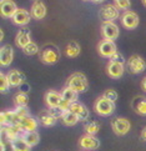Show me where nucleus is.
<instances>
[{"mask_svg": "<svg viewBox=\"0 0 146 151\" xmlns=\"http://www.w3.org/2000/svg\"><path fill=\"white\" fill-rule=\"evenodd\" d=\"M45 104L49 106V109H60L63 111L69 110V107L71 104H69L68 101H65L61 96V93H58L55 90H47L45 94Z\"/></svg>", "mask_w": 146, "mask_h": 151, "instance_id": "obj_1", "label": "nucleus"}, {"mask_svg": "<svg viewBox=\"0 0 146 151\" xmlns=\"http://www.w3.org/2000/svg\"><path fill=\"white\" fill-rule=\"evenodd\" d=\"M66 86L68 88H71L73 90L76 91L78 94H80V93H84V91L88 90L89 81H88V78L85 76V74L78 71L69 76L68 81H66Z\"/></svg>", "mask_w": 146, "mask_h": 151, "instance_id": "obj_2", "label": "nucleus"}, {"mask_svg": "<svg viewBox=\"0 0 146 151\" xmlns=\"http://www.w3.org/2000/svg\"><path fill=\"white\" fill-rule=\"evenodd\" d=\"M94 110L97 115L100 116H110L115 111V102H112L110 100H107L104 96L97 98L95 104H94Z\"/></svg>", "mask_w": 146, "mask_h": 151, "instance_id": "obj_3", "label": "nucleus"}, {"mask_svg": "<svg viewBox=\"0 0 146 151\" xmlns=\"http://www.w3.org/2000/svg\"><path fill=\"white\" fill-rule=\"evenodd\" d=\"M60 58V52L55 46H45L40 52V60L46 65H53L58 63Z\"/></svg>", "mask_w": 146, "mask_h": 151, "instance_id": "obj_4", "label": "nucleus"}, {"mask_svg": "<svg viewBox=\"0 0 146 151\" xmlns=\"http://www.w3.org/2000/svg\"><path fill=\"white\" fill-rule=\"evenodd\" d=\"M111 129L117 136H124V135H126L130 131L131 124L125 117H116V119H112Z\"/></svg>", "mask_w": 146, "mask_h": 151, "instance_id": "obj_5", "label": "nucleus"}, {"mask_svg": "<svg viewBox=\"0 0 146 151\" xmlns=\"http://www.w3.org/2000/svg\"><path fill=\"white\" fill-rule=\"evenodd\" d=\"M121 20V25L127 30H134L135 28H137L139 25V15L132 12V10H126L124 12L120 17Z\"/></svg>", "mask_w": 146, "mask_h": 151, "instance_id": "obj_6", "label": "nucleus"}, {"mask_svg": "<svg viewBox=\"0 0 146 151\" xmlns=\"http://www.w3.org/2000/svg\"><path fill=\"white\" fill-rule=\"evenodd\" d=\"M127 69L131 74H141L146 69V61L139 55H131L127 59Z\"/></svg>", "mask_w": 146, "mask_h": 151, "instance_id": "obj_7", "label": "nucleus"}, {"mask_svg": "<svg viewBox=\"0 0 146 151\" xmlns=\"http://www.w3.org/2000/svg\"><path fill=\"white\" fill-rule=\"evenodd\" d=\"M101 35L106 40L115 41L119 36V28L114 21H104L101 25Z\"/></svg>", "mask_w": 146, "mask_h": 151, "instance_id": "obj_8", "label": "nucleus"}, {"mask_svg": "<svg viewBox=\"0 0 146 151\" xmlns=\"http://www.w3.org/2000/svg\"><path fill=\"white\" fill-rule=\"evenodd\" d=\"M79 146L83 150H86V151L96 150V149H99V146H100V141H99V139H97L95 135L85 134L79 139Z\"/></svg>", "mask_w": 146, "mask_h": 151, "instance_id": "obj_9", "label": "nucleus"}, {"mask_svg": "<svg viewBox=\"0 0 146 151\" xmlns=\"http://www.w3.org/2000/svg\"><path fill=\"white\" fill-rule=\"evenodd\" d=\"M116 51L117 50H116L115 41L102 39L99 44H97V52H99V55H101L102 58H109L110 59Z\"/></svg>", "mask_w": 146, "mask_h": 151, "instance_id": "obj_10", "label": "nucleus"}, {"mask_svg": "<svg viewBox=\"0 0 146 151\" xmlns=\"http://www.w3.org/2000/svg\"><path fill=\"white\" fill-rule=\"evenodd\" d=\"M23 129L20 124L18 125H9V126H1V136L3 139H6L9 141H14L15 139L20 137L23 135Z\"/></svg>", "mask_w": 146, "mask_h": 151, "instance_id": "obj_11", "label": "nucleus"}, {"mask_svg": "<svg viewBox=\"0 0 146 151\" xmlns=\"http://www.w3.org/2000/svg\"><path fill=\"white\" fill-rule=\"evenodd\" d=\"M100 18L104 21H114L115 19H117L120 15H119V10L114 4H106L104 5L100 12H99Z\"/></svg>", "mask_w": 146, "mask_h": 151, "instance_id": "obj_12", "label": "nucleus"}, {"mask_svg": "<svg viewBox=\"0 0 146 151\" xmlns=\"http://www.w3.org/2000/svg\"><path fill=\"white\" fill-rule=\"evenodd\" d=\"M106 73L111 79H120L122 78L124 73H125V65L121 63H116V61H109L106 66Z\"/></svg>", "mask_w": 146, "mask_h": 151, "instance_id": "obj_13", "label": "nucleus"}, {"mask_svg": "<svg viewBox=\"0 0 146 151\" xmlns=\"http://www.w3.org/2000/svg\"><path fill=\"white\" fill-rule=\"evenodd\" d=\"M0 121H1V126H9V125H18V124H20L21 119L16 114L15 110H9L1 112Z\"/></svg>", "mask_w": 146, "mask_h": 151, "instance_id": "obj_14", "label": "nucleus"}, {"mask_svg": "<svg viewBox=\"0 0 146 151\" xmlns=\"http://www.w3.org/2000/svg\"><path fill=\"white\" fill-rule=\"evenodd\" d=\"M31 14L25 9H21V8H18V10L15 12V14L13 15L12 18V21L15 24V25H19V26H24V25H28L29 21L31 19Z\"/></svg>", "mask_w": 146, "mask_h": 151, "instance_id": "obj_15", "label": "nucleus"}, {"mask_svg": "<svg viewBox=\"0 0 146 151\" xmlns=\"http://www.w3.org/2000/svg\"><path fill=\"white\" fill-rule=\"evenodd\" d=\"M69 110L71 112H74V114L79 117V120H81V121H86L89 119V110H88V107H86L84 104L79 102V101L73 102V104L70 105Z\"/></svg>", "mask_w": 146, "mask_h": 151, "instance_id": "obj_16", "label": "nucleus"}, {"mask_svg": "<svg viewBox=\"0 0 146 151\" xmlns=\"http://www.w3.org/2000/svg\"><path fill=\"white\" fill-rule=\"evenodd\" d=\"M16 10H18V8H16L15 1H13V0H1V4H0V13H1L3 18L12 19Z\"/></svg>", "mask_w": 146, "mask_h": 151, "instance_id": "obj_17", "label": "nucleus"}, {"mask_svg": "<svg viewBox=\"0 0 146 151\" xmlns=\"http://www.w3.org/2000/svg\"><path fill=\"white\" fill-rule=\"evenodd\" d=\"M14 59V49L12 45H4L0 51V64L1 66H9Z\"/></svg>", "mask_w": 146, "mask_h": 151, "instance_id": "obj_18", "label": "nucleus"}, {"mask_svg": "<svg viewBox=\"0 0 146 151\" xmlns=\"http://www.w3.org/2000/svg\"><path fill=\"white\" fill-rule=\"evenodd\" d=\"M31 42V37H30V30L28 28H23L19 30V33L15 36V44L18 45V47L24 49L26 45H29Z\"/></svg>", "mask_w": 146, "mask_h": 151, "instance_id": "obj_19", "label": "nucleus"}, {"mask_svg": "<svg viewBox=\"0 0 146 151\" xmlns=\"http://www.w3.org/2000/svg\"><path fill=\"white\" fill-rule=\"evenodd\" d=\"M131 106L137 115L146 116V98L145 96H135L131 101Z\"/></svg>", "mask_w": 146, "mask_h": 151, "instance_id": "obj_20", "label": "nucleus"}, {"mask_svg": "<svg viewBox=\"0 0 146 151\" xmlns=\"http://www.w3.org/2000/svg\"><path fill=\"white\" fill-rule=\"evenodd\" d=\"M30 14H31V17L36 19V20H41L42 18H45V15H46V6H45V4L42 3V1H35L34 4H32V6H31V10H30Z\"/></svg>", "mask_w": 146, "mask_h": 151, "instance_id": "obj_21", "label": "nucleus"}, {"mask_svg": "<svg viewBox=\"0 0 146 151\" xmlns=\"http://www.w3.org/2000/svg\"><path fill=\"white\" fill-rule=\"evenodd\" d=\"M8 78L12 86H21L25 83V75L20 70H16V69L10 70L8 74Z\"/></svg>", "mask_w": 146, "mask_h": 151, "instance_id": "obj_22", "label": "nucleus"}, {"mask_svg": "<svg viewBox=\"0 0 146 151\" xmlns=\"http://www.w3.org/2000/svg\"><path fill=\"white\" fill-rule=\"evenodd\" d=\"M20 126H21V129H23L24 132L36 131V129H37V121L35 120L34 117L26 116V117H24V119H21Z\"/></svg>", "mask_w": 146, "mask_h": 151, "instance_id": "obj_23", "label": "nucleus"}, {"mask_svg": "<svg viewBox=\"0 0 146 151\" xmlns=\"http://www.w3.org/2000/svg\"><path fill=\"white\" fill-rule=\"evenodd\" d=\"M39 120H40V122H41V125H42V126L50 127V126H54V125H55L58 119H56L55 116H53L49 110H45V111H41V112H40Z\"/></svg>", "mask_w": 146, "mask_h": 151, "instance_id": "obj_24", "label": "nucleus"}, {"mask_svg": "<svg viewBox=\"0 0 146 151\" xmlns=\"http://www.w3.org/2000/svg\"><path fill=\"white\" fill-rule=\"evenodd\" d=\"M60 120L63 121V124H64L65 126H75L78 124V121H80L79 117L75 115L74 112L70 111V110H66V111L63 112Z\"/></svg>", "mask_w": 146, "mask_h": 151, "instance_id": "obj_25", "label": "nucleus"}, {"mask_svg": "<svg viewBox=\"0 0 146 151\" xmlns=\"http://www.w3.org/2000/svg\"><path fill=\"white\" fill-rule=\"evenodd\" d=\"M78 93L75 90H73L71 88H64L61 90V96L65 101H68L69 104H73V102H76L78 101Z\"/></svg>", "mask_w": 146, "mask_h": 151, "instance_id": "obj_26", "label": "nucleus"}, {"mask_svg": "<svg viewBox=\"0 0 146 151\" xmlns=\"http://www.w3.org/2000/svg\"><path fill=\"white\" fill-rule=\"evenodd\" d=\"M80 51H81L80 45L78 44L76 41H70L69 44H68V46H66V49H65V54H66V56L68 58H71V59L79 56L80 55Z\"/></svg>", "mask_w": 146, "mask_h": 151, "instance_id": "obj_27", "label": "nucleus"}, {"mask_svg": "<svg viewBox=\"0 0 146 151\" xmlns=\"http://www.w3.org/2000/svg\"><path fill=\"white\" fill-rule=\"evenodd\" d=\"M21 137H24V140L28 142L30 146H35L40 141V135L37 131H30V132H23Z\"/></svg>", "mask_w": 146, "mask_h": 151, "instance_id": "obj_28", "label": "nucleus"}, {"mask_svg": "<svg viewBox=\"0 0 146 151\" xmlns=\"http://www.w3.org/2000/svg\"><path fill=\"white\" fill-rule=\"evenodd\" d=\"M84 130H85V134L96 135L100 130V124L95 120H88L84 124Z\"/></svg>", "mask_w": 146, "mask_h": 151, "instance_id": "obj_29", "label": "nucleus"}, {"mask_svg": "<svg viewBox=\"0 0 146 151\" xmlns=\"http://www.w3.org/2000/svg\"><path fill=\"white\" fill-rule=\"evenodd\" d=\"M13 145L16 151H31V146L24 140V137H18L13 141Z\"/></svg>", "mask_w": 146, "mask_h": 151, "instance_id": "obj_30", "label": "nucleus"}, {"mask_svg": "<svg viewBox=\"0 0 146 151\" xmlns=\"http://www.w3.org/2000/svg\"><path fill=\"white\" fill-rule=\"evenodd\" d=\"M29 102V96L28 94H24V93H18L14 98V104L16 107L19 106H26Z\"/></svg>", "mask_w": 146, "mask_h": 151, "instance_id": "obj_31", "label": "nucleus"}, {"mask_svg": "<svg viewBox=\"0 0 146 151\" xmlns=\"http://www.w3.org/2000/svg\"><path fill=\"white\" fill-rule=\"evenodd\" d=\"M10 81H9V78H8V75H5V74H0V91L1 93H5V91H8L9 88H10Z\"/></svg>", "mask_w": 146, "mask_h": 151, "instance_id": "obj_32", "label": "nucleus"}, {"mask_svg": "<svg viewBox=\"0 0 146 151\" xmlns=\"http://www.w3.org/2000/svg\"><path fill=\"white\" fill-rule=\"evenodd\" d=\"M114 5L117 8V10L126 12V10H129V8L131 6V1H130V0H114Z\"/></svg>", "mask_w": 146, "mask_h": 151, "instance_id": "obj_33", "label": "nucleus"}, {"mask_svg": "<svg viewBox=\"0 0 146 151\" xmlns=\"http://www.w3.org/2000/svg\"><path fill=\"white\" fill-rule=\"evenodd\" d=\"M23 51L26 54V55H35V54L39 52V46H37L34 41H31L29 45H26Z\"/></svg>", "mask_w": 146, "mask_h": 151, "instance_id": "obj_34", "label": "nucleus"}, {"mask_svg": "<svg viewBox=\"0 0 146 151\" xmlns=\"http://www.w3.org/2000/svg\"><path fill=\"white\" fill-rule=\"evenodd\" d=\"M0 151H16L13 141H9L6 139H3L1 137V142H0Z\"/></svg>", "mask_w": 146, "mask_h": 151, "instance_id": "obj_35", "label": "nucleus"}, {"mask_svg": "<svg viewBox=\"0 0 146 151\" xmlns=\"http://www.w3.org/2000/svg\"><path fill=\"white\" fill-rule=\"evenodd\" d=\"M102 96L104 98H106L107 100H110L112 102H115L119 98V95H117V91L116 90H114V89H107L104 91V94H102Z\"/></svg>", "mask_w": 146, "mask_h": 151, "instance_id": "obj_36", "label": "nucleus"}, {"mask_svg": "<svg viewBox=\"0 0 146 151\" xmlns=\"http://www.w3.org/2000/svg\"><path fill=\"white\" fill-rule=\"evenodd\" d=\"M15 111H16V114L20 116V119H24V117H26V116H30L29 110H28V107H26V106L15 107Z\"/></svg>", "mask_w": 146, "mask_h": 151, "instance_id": "obj_37", "label": "nucleus"}, {"mask_svg": "<svg viewBox=\"0 0 146 151\" xmlns=\"http://www.w3.org/2000/svg\"><path fill=\"white\" fill-rule=\"evenodd\" d=\"M110 60L111 61H116V63H121V64H125V58H124V55L121 52H119L116 51L114 55L110 58Z\"/></svg>", "mask_w": 146, "mask_h": 151, "instance_id": "obj_38", "label": "nucleus"}, {"mask_svg": "<svg viewBox=\"0 0 146 151\" xmlns=\"http://www.w3.org/2000/svg\"><path fill=\"white\" fill-rule=\"evenodd\" d=\"M29 90H30V86H29V84H26V83H24L23 85L20 86V93H24V94H26Z\"/></svg>", "mask_w": 146, "mask_h": 151, "instance_id": "obj_39", "label": "nucleus"}, {"mask_svg": "<svg viewBox=\"0 0 146 151\" xmlns=\"http://www.w3.org/2000/svg\"><path fill=\"white\" fill-rule=\"evenodd\" d=\"M141 89H142V91L146 93V76L142 79V81H141Z\"/></svg>", "mask_w": 146, "mask_h": 151, "instance_id": "obj_40", "label": "nucleus"}, {"mask_svg": "<svg viewBox=\"0 0 146 151\" xmlns=\"http://www.w3.org/2000/svg\"><path fill=\"white\" fill-rule=\"evenodd\" d=\"M141 139L144 140V141H146V126L142 129V131H141Z\"/></svg>", "mask_w": 146, "mask_h": 151, "instance_id": "obj_41", "label": "nucleus"}, {"mask_svg": "<svg viewBox=\"0 0 146 151\" xmlns=\"http://www.w3.org/2000/svg\"><path fill=\"white\" fill-rule=\"evenodd\" d=\"M91 1H94V3H96V4H99V3H102L104 0H91Z\"/></svg>", "mask_w": 146, "mask_h": 151, "instance_id": "obj_42", "label": "nucleus"}, {"mask_svg": "<svg viewBox=\"0 0 146 151\" xmlns=\"http://www.w3.org/2000/svg\"><path fill=\"white\" fill-rule=\"evenodd\" d=\"M141 3H142V5H144V6L146 8V0H141Z\"/></svg>", "mask_w": 146, "mask_h": 151, "instance_id": "obj_43", "label": "nucleus"}, {"mask_svg": "<svg viewBox=\"0 0 146 151\" xmlns=\"http://www.w3.org/2000/svg\"><path fill=\"white\" fill-rule=\"evenodd\" d=\"M32 1H34V3H35V1H39V0H32Z\"/></svg>", "mask_w": 146, "mask_h": 151, "instance_id": "obj_44", "label": "nucleus"}, {"mask_svg": "<svg viewBox=\"0 0 146 151\" xmlns=\"http://www.w3.org/2000/svg\"><path fill=\"white\" fill-rule=\"evenodd\" d=\"M84 1H88V0H84Z\"/></svg>", "mask_w": 146, "mask_h": 151, "instance_id": "obj_45", "label": "nucleus"}, {"mask_svg": "<svg viewBox=\"0 0 146 151\" xmlns=\"http://www.w3.org/2000/svg\"><path fill=\"white\" fill-rule=\"evenodd\" d=\"M83 151H86V150H83Z\"/></svg>", "mask_w": 146, "mask_h": 151, "instance_id": "obj_46", "label": "nucleus"}]
</instances>
